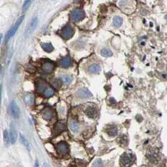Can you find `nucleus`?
I'll return each instance as SVG.
<instances>
[{
    "label": "nucleus",
    "instance_id": "1",
    "mask_svg": "<svg viewBox=\"0 0 167 167\" xmlns=\"http://www.w3.org/2000/svg\"><path fill=\"white\" fill-rule=\"evenodd\" d=\"M24 19H25V15L21 16L20 18H18V19L17 20V21H16V23H15V25H13V27H12V28L7 32V33H6V36H5V43H7L8 42L9 39H10L12 36H14L16 32L17 31L18 28H19L20 25H21V23L23 22Z\"/></svg>",
    "mask_w": 167,
    "mask_h": 167
},
{
    "label": "nucleus",
    "instance_id": "2",
    "mask_svg": "<svg viewBox=\"0 0 167 167\" xmlns=\"http://www.w3.org/2000/svg\"><path fill=\"white\" fill-rule=\"evenodd\" d=\"M85 17L84 11L81 8H76L70 13V19L73 22H79Z\"/></svg>",
    "mask_w": 167,
    "mask_h": 167
},
{
    "label": "nucleus",
    "instance_id": "3",
    "mask_svg": "<svg viewBox=\"0 0 167 167\" xmlns=\"http://www.w3.org/2000/svg\"><path fill=\"white\" fill-rule=\"evenodd\" d=\"M135 160V157L132 153H125L122 155L121 163L124 167H130L133 164Z\"/></svg>",
    "mask_w": 167,
    "mask_h": 167
},
{
    "label": "nucleus",
    "instance_id": "4",
    "mask_svg": "<svg viewBox=\"0 0 167 167\" xmlns=\"http://www.w3.org/2000/svg\"><path fill=\"white\" fill-rule=\"evenodd\" d=\"M73 34H74V28L70 25L65 26L60 32V35L62 36V38L66 40L72 38Z\"/></svg>",
    "mask_w": 167,
    "mask_h": 167
},
{
    "label": "nucleus",
    "instance_id": "5",
    "mask_svg": "<svg viewBox=\"0 0 167 167\" xmlns=\"http://www.w3.org/2000/svg\"><path fill=\"white\" fill-rule=\"evenodd\" d=\"M76 96L81 99L89 98V97H92V94L87 88L82 87L76 92Z\"/></svg>",
    "mask_w": 167,
    "mask_h": 167
},
{
    "label": "nucleus",
    "instance_id": "6",
    "mask_svg": "<svg viewBox=\"0 0 167 167\" xmlns=\"http://www.w3.org/2000/svg\"><path fill=\"white\" fill-rule=\"evenodd\" d=\"M10 108H11V115L15 119H18L20 117V111L18 106L15 100H12L10 104Z\"/></svg>",
    "mask_w": 167,
    "mask_h": 167
},
{
    "label": "nucleus",
    "instance_id": "7",
    "mask_svg": "<svg viewBox=\"0 0 167 167\" xmlns=\"http://www.w3.org/2000/svg\"><path fill=\"white\" fill-rule=\"evenodd\" d=\"M66 129V123L63 121H59V122L56 123L55 126H54V134L55 135H58V134H60L61 133L63 132Z\"/></svg>",
    "mask_w": 167,
    "mask_h": 167
},
{
    "label": "nucleus",
    "instance_id": "8",
    "mask_svg": "<svg viewBox=\"0 0 167 167\" xmlns=\"http://www.w3.org/2000/svg\"><path fill=\"white\" fill-rule=\"evenodd\" d=\"M41 114L42 118L45 120L49 121L52 119L54 116V110L50 108H45L43 109L41 112Z\"/></svg>",
    "mask_w": 167,
    "mask_h": 167
},
{
    "label": "nucleus",
    "instance_id": "9",
    "mask_svg": "<svg viewBox=\"0 0 167 167\" xmlns=\"http://www.w3.org/2000/svg\"><path fill=\"white\" fill-rule=\"evenodd\" d=\"M9 137V142L11 143V145H14L17 139V132H16V130L14 127V125L13 124V123L10 124Z\"/></svg>",
    "mask_w": 167,
    "mask_h": 167
},
{
    "label": "nucleus",
    "instance_id": "10",
    "mask_svg": "<svg viewBox=\"0 0 167 167\" xmlns=\"http://www.w3.org/2000/svg\"><path fill=\"white\" fill-rule=\"evenodd\" d=\"M57 149L58 151L62 155H66L67 154L69 151V147H68V145L64 142H61L59 143L57 145Z\"/></svg>",
    "mask_w": 167,
    "mask_h": 167
},
{
    "label": "nucleus",
    "instance_id": "11",
    "mask_svg": "<svg viewBox=\"0 0 167 167\" xmlns=\"http://www.w3.org/2000/svg\"><path fill=\"white\" fill-rule=\"evenodd\" d=\"M38 22V21L37 18L34 17L33 18H32V20H31L30 23L28 28H27L26 33L27 34L32 33V32L35 30V28H36V27H37Z\"/></svg>",
    "mask_w": 167,
    "mask_h": 167
},
{
    "label": "nucleus",
    "instance_id": "12",
    "mask_svg": "<svg viewBox=\"0 0 167 167\" xmlns=\"http://www.w3.org/2000/svg\"><path fill=\"white\" fill-rule=\"evenodd\" d=\"M54 69V64L50 62H46L43 63L42 66V69L44 72L49 74L53 71Z\"/></svg>",
    "mask_w": 167,
    "mask_h": 167
},
{
    "label": "nucleus",
    "instance_id": "13",
    "mask_svg": "<svg viewBox=\"0 0 167 167\" xmlns=\"http://www.w3.org/2000/svg\"><path fill=\"white\" fill-rule=\"evenodd\" d=\"M34 100H35V97L32 93H27L24 96L25 102L28 106H32L34 103Z\"/></svg>",
    "mask_w": 167,
    "mask_h": 167
},
{
    "label": "nucleus",
    "instance_id": "14",
    "mask_svg": "<svg viewBox=\"0 0 167 167\" xmlns=\"http://www.w3.org/2000/svg\"><path fill=\"white\" fill-rule=\"evenodd\" d=\"M72 63V60L70 58V57H67L64 59L60 60L59 62V64L60 67L66 68L70 66Z\"/></svg>",
    "mask_w": 167,
    "mask_h": 167
},
{
    "label": "nucleus",
    "instance_id": "15",
    "mask_svg": "<svg viewBox=\"0 0 167 167\" xmlns=\"http://www.w3.org/2000/svg\"><path fill=\"white\" fill-rule=\"evenodd\" d=\"M84 112L88 117L91 118H94L96 116V110L92 106H88Z\"/></svg>",
    "mask_w": 167,
    "mask_h": 167
},
{
    "label": "nucleus",
    "instance_id": "16",
    "mask_svg": "<svg viewBox=\"0 0 167 167\" xmlns=\"http://www.w3.org/2000/svg\"><path fill=\"white\" fill-rule=\"evenodd\" d=\"M100 70L101 68L98 63H93L89 67V71L91 74H98L100 72Z\"/></svg>",
    "mask_w": 167,
    "mask_h": 167
},
{
    "label": "nucleus",
    "instance_id": "17",
    "mask_svg": "<svg viewBox=\"0 0 167 167\" xmlns=\"http://www.w3.org/2000/svg\"><path fill=\"white\" fill-rule=\"evenodd\" d=\"M47 87V84L43 81H39L36 82V91L38 93L43 92Z\"/></svg>",
    "mask_w": 167,
    "mask_h": 167
},
{
    "label": "nucleus",
    "instance_id": "18",
    "mask_svg": "<svg viewBox=\"0 0 167 167\" xmlns=\"http://www.w3.org/2000/svg\"><path fill=\"white\" fill-rule=\"evenodd\" d=\"M20 140H21V142L22 143L23 145H24V146L27 148V150L30 151L31 150V146L30 145L29 142H28V139L25 138V136L23 134L20 133Z\"/></svg>",
    "mask_w": 167,
    "mask_h": 167
},
{
    "label": "nucleus",
    "instance_id": "19",
    "mask_svg": "<svg viewBox=\"0 0 167 167\" xmlns=\"http://www.w3.org/2000/svg\"><path fill=\"white\" fill-rule=\"evenodd\" d=\"M41 47L43 48V50L45 51L46 52L50 53L54 50V47L50 43H42Z\"/></svg>",
    "mask_w": 167,
    "mask_h": 167
},
{
    "label": "nucleus",
    "instance_id": "20",
    "mask_svg": "<svg viewBox=\"0 0 167 167\" xmlns=\"http://www.w3.org/2000/svg\"><path fill=\"white\" fill-rule=\"evenodd\" d=\"M61 81L63 82V84H66V85H69L72 82V77L70 75H63L61 76Z\"/></svg>",
    "mask_w": 167,
    "mask_h": 167
},
{
    "label": "nucleus",
    "instance_id": "21",
    "mask_svg": "<svg viewBox=\"0 0 167 167\" xmlns=\"http://www.w3.org/2000/svg\"><path fill=\"white\" fill-rule=\"evenodd\" d=\"M69 127L72 131H77L79 129V124L77 121L75 120H71L69 122Z\"/></svg>",
    "mask_w": 167,
    "mask_h": 167
},
{
    "label": "nucleus",
    "instance_id": "22",
    "mask_svg": "<svg viewBox=\"0 0 167 167\" xmlns=\"http://www.w3.org/2000/svg\"><path fill=\"white\" fill-rule=\"evenodd\" d=\"M54 94V90L51 87L46 88L45 90L43 91V96L46 98H48Z\"/></svg>",
    "mask_w": 167,
    "mask_h": 167
},
{
    "label": "nucleus",
    "instance_id": "23",
    "mask_svg": "<svg viewBox=\"0 0 167 167\" xmlns=\"http://www.w3.org/2000/svg\"><path fill=\"white\" fill-rule=\"evenodd\" d=\"M123 18L119 16H116L113 18V24L115 27H119L123 24Z\"/></svg>",
    "mask_w": 167,
    "mask_h": 167
},
{
    "label": "nucleus",
    "instance_id": "24",
    "mask_svg": "<svg viewBox=\"0 0 167 167\" xmlns=\"http://www.w3.org/2000/svg\"><path fill=\"white\" fill-rule=\"evenodd\" d=\"M100 54H101L102 56L104 57H110L113 55L112 51L109 49H107V48L102 50L101 52H100Z\"/></svg>",
    "mask_w": 167,
    "mask_h": 167
},
{
    "label": "nucleus",
    "instance_id": "25",
    "mask_svg": "<svg viewBox=\"0 0 167 167\" xmlns=\"http://www.w3.org/2000/svg\"><path fill=\"white\" fill-rule=\"evenodd\" d=\"M3 141L5 145L6 146H8L9 144V133L8 132L7 130H5L3 132Z\"/></svg>",
    "mask_w": 167,
    "mask_h": 167
},
{
    "label": "nucleus",
    "instance_id": "26",
    "mask_svg": "<svg viewBox=\"0 0 167 167\" xmlns=\"http://www.w3.org/2000/svg\"><path fill=\"white\" fill-rule=\"evenodd\" d=\"M150 159V160H151L152 161H154V162H157V160H158V155L157 153H155V151H152L150 153V154L148 155V157Z\"/></svg>",
    "mask_w": 167,
    "mask_h": 167
},
{
    "label": "nucleus",
    "instance_id": "27",
    "mask_svg": "<svg viewBox=\"0 0 167 167\" xmlns=\"http://www.w3.org/2000/svg\"><path fill=\"white\" fill-rule=\"evenodd\" d=\"M107 133L109 136H114L118 133V129L116 127H111L108 129Z\"/></svg>",
    "mask_w": 167,
    "mask_h": 167
},
{
    "label": "nucleus",
    "instance_id": "28",
    "mask_svg": "<svg viewBox=\"0 0 167 167\" xmlns=\"http://www.w3.org/2000/svg\"><path fill=\"white\" fill-rule=\"evenodd\" d=\"M52 85L55 89H59L62 85V82H61L60 80L54 79L52 81Z\"/></svg>",
    "mask_w": 167,
    "mask_h": 167
},
{
    "label": "nucleus",
    "instance_id": "29",
    "mask_svg": "<svg viewBox=\"0 0 167 167\" xmlns=\"http://www.w3.org/2000/svg\"><path fill=\"white\" fill-rule=\"evenodd\" d=\"M103 166V162L101 159H97L94 162L92 167H102Z\"/></svg>",
    "mask_w": 167,
    "mask_h": 167
},
{
    "label": "nucleus",
    "instance_id": "30",
    "mask_svg": "<svg viewBox=\"0 0 167 167\" xmlns=\"http://www.w3.org/2000/svg\"><path fill=\"white\" fill-rule=\"evenodd\" d=\"M31 3H32V1H30V0L25 1V2H24L23 6V11L27 10V9L30 6Z\"/></svg>",
    "mask_w": 167,
    "mask_h": 167
},
{
    "label": "nucleus",
    "instance_id": "31",
    "mask_svg": "<svg viewBox=\"0 0 167 167\" xmlns=\"http://www.w3.org/2000/svg\"><path fill=\"white\" fill-rule=\"evenodd\" d=\"M34 167H39V163H38V160H36V161H35Z\"/></svg>",
    "mask_w": 167,
    "mask_h": 167
},
{
    "label": "nucleus",
    "instance_id": "32",
    "mask_svg": "<svg viewBox=\"0 0 167 167\" xmlns=\"http://www.w3.org/2000/svg\"><path fill=\"white\" fill-rule=\"evenodd\" d=\"M43 167H50V166L48 165V164L46 163H45L43 164Z\"/></svg>",
    "mask_w": 167,
    "mask_h": 167
},
{
    "label": "nucleus",
    "instance_id": "33",
    "mask_svg": "<svg viewBox=\"0 0 167 167\" xmlns=\"http://www.w3.org/2000/svg\"><path fill=\"white\" fill-rule=\"evenodd\" d=\"M3 34H0V44H1V40H2V38H3Z\"/></svg>",
    "mask_w": 167,
    "mask_h": 167
},
{
    "label": "nucleus",
    "instance_id": "34",
    "mask_svg": "<svg viewBox=\"0 0 167 167\" xmlns=\"http://www.w3.org/2000/svg\"><path fill=\"white\" fill-rule=\"evenodd\" d=\"M148 167H150V166H148Z\"/></svg>",
    "mask_w": 167,
    "mask_h": 167
}]
</instances>
